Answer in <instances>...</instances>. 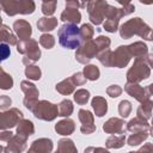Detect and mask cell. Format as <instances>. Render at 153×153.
Here are the masks:
<instances>
[{"mask_svg":"<svg viewBox=\"0 0 153 153\" xmlns=\"http://www.w3.org/2000/svg\"><path fill=\"white\" fill-rule=\"evenodd\" d=\"M30 152H51L53 151V141L50 139H38L35 140L31 145V147L29 148Z\"/></svg>","mask_w":153,"mask_h":153,"instance_id":"cell-17","label":"cell"},{"mask_svg":"<svg viewBox=\"0 0 153 153\" xmlns=\"http://www.w3.org/2000/svg\"><path fill=\"white\" fill-rule=\"evenodd\" d=\"M151 75L149 65L147 63L146 56L136 57L134 60L133 66L127 72V81L128 82H140Z\"/></svg>","mask_w":153,"mask_h":153,"instance_id":"cell-4","label":"cell"},{"mask_svg":"<svg viewBox=\"0 0 153 153\" xmlns=\"http://www.w3.org/2000/svg\"><path fill=\"white\" fill-rule=\"evenodd\" d=\"M124 90L129 96H131L134 99H136L140 103L143 102L145 99L149 98V94L147 93L146 88L140 86L139 82H127L124 86Z\"/></svg>","mask_w":153,"mask_h":153,"instance_id":"cell-11","label":"cell"},{"mask_svg":"<svg viewBox=\"0 0 153 153\" xmlns=\"http://www.w3.org/2000/svg\"><path fill=\"white\" fill-rule=\"evenodd\" d=\"M80 130H81L82 134H91V133H93L96 130V126L94 124H91V126H81Z\"/></svg>","mask_w":153,"mask_h":153,"instance_id":"cell-48","label":"cell"},{"mask_svg":"<svg viewBox=\"0 0 153 153\" xmlns=\"http://www.w3.org/2000/svg\"><path fill=\"white\" fill-rule=\"evenodd\" d=\"M20 88H22V91L25 94V97H24V105H25V108L29 109V110H32L33 106L38 102V94L39 93H38L37 87L32 82L24 80V81L20 82Z\"/></svg>","mask_w":153,"mask_h":153,"instance_id":"cell-9","label":"cell"},{"mask_svg":"<svg viewBox=\"0 0 153 153\" xmlns=\"http://www.w3.org/2000/svg\"><path fill=\"white\" fill-rule=\"evenodd\" d=\"M74 87H75V85H74V82L72 81L71 78L62 80L61 82H59V84L55 86L56 91H57L59 93H61V94H65V96L73 93V92H74Z\"/></svg>","mask_w":153,"mask_h":153,"instance_id":"cell-26","label":"cell"},{"mask_svg":"<svg viewBox=\"0 0 153 153\" xmlns=\"http://www.w3.org/2000/svg\"><path fill=\"white\" fill-rule=\"evenodd\" d=\"M90 1H92V0H80V4H81V8H85Z\"/></svg>","mask_w":153,"mask_h":153,"instance_id":"cell-53","label":"cell"},{"mask_svg":"<svg viewBox=\"0 0 153 153\" xmlns=\"http://www.w3.org/2000/svg\"><path fill=\"white\" fill-rule=\"evenodd\" d=\"M118 22L120 20H116V19H106L103 23V27L108 32H116L118 30Z\"/></svg>","mask_w":153,"mask_h":153,"instance_id":"cell-42","label":"cell"},{"mask_svg":"<svg viewBox=\"0 0 153 153\" xmlns=\"http://www.w3.org/2000/svg\"><path fill=\"white\" fill-rule=\"evenodd\" d=\"M131 59L128 45H120L115 51L111 53V67L123 68L128 65Z\"/></svg>","mask_w":153,"mask_h":153,"instance_id":"cell-10","label":"cell"},{"mask_svg":"<svg viewBox=\"0 0 153 153\" xmlns=\"http://www.w3.org/2000/svg\"><path fill=\"white\" fill-rule=\"evenodd\" d=\"M140 152H145V151H151V152H153V143H146L143 147H141L140 149H139Z\"/></svg>","mask_w":153,"mask_h":153,"instance_id":"cell-49","label":"cell"},{"mask_svg":"<svg viewBox=\"0 0 153 153\" xmlns=\"http://www.w3.org/2000/svg\"><path fill=\"white\" fill-rule=\"evenodd\" d=\"M129 48V51L131 54V56H134L135 59L136 57H142V56H146L147 53H148V47L146 45V43L143 42H134L131 44L128 45Z\"/></svg>","mask_w":153,"mask_h":153,"instance_id":"cell-20","label":"cell"},{"mask_svg":"<svg viewBox=\"0 0 153 153\" xmlns=\"http://www.w3.org/2000/svg\"><path fill=\"white\" fill-rule=\"evenodd\" d=\"M57 36H59V43L66 49H78L82 43L80 36V29L76 26V24H72V23L63 24L59 29Z\"/></svg>","mask_w":153,"mask_h":153,"instance_id":"cell-1","label":"cell"},{"mask_svg":"<svg viewBox=\"0 0 153 153\" xmlns=\"http://www.w3.org/2000/svg\"><path fill=\"white\" fill-rule=\"evenodd\" d=\"M13 30H14L17 37L19 38V41L29 39L30 36H31V33H32L31 25H30L26 20H23V19L16 20V22L13 23Z\"/></svg>","mask_w":153,"mask_h":153,"instance_id":"cell-12","label":"cell"},{"mask_svg":"<svg viewBox=\"0 0 153 153\" xmlns=\"http://www.w3.org/2000/svg\"><path fill=\"white\" fill-rule=\"evenodd\" d=\"M17 51L23 54V63L29 66L31 63H35L41 57V50L38 48V43L35 39H24L19 41L17 43Z\"/></svg>","mask_w":153,"mask_h":153,"instance_id":"cell-3","label":"cell"},{"mask_svg":"<svg viewBox=\"0 0 153 153\" xmlns=\"http://www.w3.org/2000/svg\"><path fill=\"white\" fill-rule=\"evenodd\" d=\"M106 93H108V96H110L111 98H116V97L121 96V93H122V87L118 86V85H110V86L106 88Z\"/></svg>","mask_w":153,"mask_h":153,"instance_id":"cell-44","label":"cell"},{"mask_svg":"<svg viewBox=\"0 0 153 153\" xmlns=\"http://www.w3.org/2000/svg\"><path fill=\"white\" fill-rule=\"evenodd\" d=\"M71 79H72V81L74 82V85L75 86H81V85H84L85 82H86V76L84 75V73H81V72H76V73H74L72 76H71Z\"/></svg>","mask_w":153,"mask_h":153,"instance_id":"cell-43","label":"cell"},{"mask_svg":"<svg viewBox=\"0 0 153 153\" xmlns=\"http://www.w3.org/2000/svg\"><path fill=\"white\" fill-rule=\"evenodd\" d=\"M146 91H147V93H148L149 96H153V84L148 85L147 88H146Z\"/></svg>","mask_w":153,"mask_h":153,"instance_id":"cell-51","label":"cell"},{"mask_svg":"<svg viewBox=\"0 0 153 153\" xmlns=\"http://www.w3.org/2000/svg\"><path fill=\"white\" fill-rule=\"evenodd\" d=\"M57 26V19L54 17H43L37 22V27L42 32H48Z\"/></svg>","mask_w":153,"mask_h":153,"instance_id":"cell-19","label":"cell"},{"mask_svg":"<svg viewBox=\"0 0 153 153\" xmlns=\"http://www.w3.org/2000/svg\"><path fill=\"white\" fill-rule=\"evenodd\" d=\"M124 141H126V136L124 135L112 134L106 140V147L108 148H121L124 145Z\"/></svg>","mask_w":153,"mask_h":153,"instance_id":"cell-28","label":"cell"},{"mask_svg":"<svg viewBox=\"0 0 153 153\" xmlns=\"http://www.w3.org/2000/svg\"><path fill=\"white\" fill-rule=\"evenodd\" d=\"M75 129V124H74V121L71 120V118H65L60 122L56 123L55 126V130L57 131V134L60 135H71Z\"/></svg>","mask_w":153,"mask_h":153,"instance_id":"cell-18","label":"cell"},{"mask_svg":"<svg viewBox=\"0 0 153 153\" xmlns=\"http://www.w3.org/2000/svg\"><path fill=\"white\" fill-rule=\"evenodd\" d=\"M35 8H36V5H35L33 0H17V7H16L17 14L18 13L31 14V13H33Z\"/></svg>","mask_w":153,"mask_h":153,"instance_id":"cell-23","label":"cell"},{"mask_svg":"<svg viewBox=\"0 0 153 153\" xmlns=\"http://www.w3.org/2000/svg\"><path fill=\"white\" fill-rule=\"evenodd\" d=\"M94 30L91 24H82L80 27V36H81V42H87L93 38Z\"/></svg>","mask_w":153,"mask_h":153,"instance_id":"cell-32","label":"cell"},{"mask_svg":"<svg viewBox=\"0 0 153 153\" xmlns=\"http://www.w3.org/2000/svg\"><path fill=\"white\" fill-rule=\"evenodd\" d=\"M24 73H25V76L27 79H30V80H39L41 79V74H42L41 69L37 66H35V65L26 66Z\"/></svg>","mask_w":153,"mask_h":153,"instance_id":"cell-33","label":"cell"},{"mask_svg":"<svg viewBox=\"0 0 153 153\" xmlns=\"http://www.w3.org/2000/svg\"><path fill=\"white\" fill-rule=\"evenodd\" d=\"M26 139L22 135H16L12 136V139L8 141V145L6 147V152H13V153H18L25 149L26 147Z\"/></svg>","mask_w":153,"mask_h":153,"instance_id":"cell-14","label":"cell"},{"mask_svg":"<svg viewBox=\"0 0 153 153\" xmlns=\"http://www.w3.org/2000/svg\"><path fill=\"white\" fill-rule=\"evenodd\" d=\"M59 152H76V147L74 146L71 139H61L57 146Z\"/></svg>","mask_w":153,"mask_h":153,"instance_id":"cell-34","label":"cell"},{"mask_svg":"<svg viewBox=\"0 0 153 153\" xmlns=\"http://www.w3.org/2000/svg\"><path fill=\"white\" fill-rule=\"evenodd\" d=\"M60 19L62 22H67V23H72V24H79L81 20V14L78 11V8L66 6L65 11L61 13Z\"/></svg>","mask_w":153,"mask_h":153,"instance_id":"cell-15","label":"cell"},{"mask_svg":"<svg viewBox=\"0 0 153 153\" xmlns=\"http://www.w3.org/2000/svg\"><path fill=\"white\" fill-rule=\"evenodd\" d=\"M84 75L86 76L87 80H91V81H94V80H98L99 75H100V72L98 69L97 66L94 65H86L84 67Z\"/></svg>","mask_w":153,"mask_h":153,"instance_id":"cell-27","label":"cell"},{"mask_svg":"<svg viewBox=\"0 0 153 153\" xmlns=\"http://www.w3.org/2000/svg\"><path fill=\"white\" fill-rule=\"evenodd\" d=\"M33 133H35V127H33V123L31 121L23 118L18 123V127H17V134L18 135H22L24 137H29Z\"/></svg>","mask_w":153,"mask_h":153,"instance_id":"cell-22","label":"cell"},{"mask_svg":"<svg viewBox=\"0 0 153 153\" xmlns=\"http://www.w3.org/2000/svg\"><path fill=\"white\" fill-rule=\"evenodd\" d=\"M78 114H79V120H80V122L82 123V126H91V124H94V123H93L94 118H93V115H92L91 111L85 110V109H80Z\"/></svg>","mask_w":153,"mask_h":153,"instance_id":"cell-36","label":"cell"},{"mask_svg":"<svg viewBox=\"0 0 153 153\" xmlns=\"http://www.w3.org/2000/svg\"><path fill=\"white\" fill-rule=\"evenodd\" d=\"M149 41H153V31H152L151 35H149Z\"/></svg>","mask_w":153,"mask_h":153,"instance_id":"cell-56","label":"cell"},{"mask_svg":"<svg viewBox=\"0 0 153 153\" xmlns=\"http://www.w3.org/2000/svg\"><path fill=\"white\" fill-rule=\"evenodd\" d=\"M149 129V124L147 122V120L141 118L139 116H136L135 118L130 120L127 123V130L131 131V133H136V131H147Z\"/></svg>","mask_w":153,"mask_h":153,"instance_id":"cell-16","label":"cell"},{"mask_svg":"<svg viewBox=\"0 0 153 153\" xmlns=\"http://www.w3.org/2000/svg\"><path fill=\"white\" fill-rule=\"evenodd\" d=\"M98 54H99V49L97 47V43H96L94 39H91V41L81 43V45L76 49L75 59H76L78 62H80L82 65H86L90 60L96 57Z\"/></svg>","mask_w":153,"mask_h":153,"instance_id":"cell-7","label":"cell"},{"mask_svg":"<svg viewBox=\"0 0 153 153\" xmlns=\"http://www.w3.org/2000/svg\"><path fill=\"white\" fill-rule=\"evenodd\" d=\"M13 86V79L12 76L5 72L4 68L0 69V87L2 90H10Z\"/></svg>","mask_w":153,"mask_h":153,"instance_id":"cell-31","label":"cell"},{"mask_svg":"<svg viewBox=\"0 0 153 153\" xmlns=\"http://www.w3.org/2000/svg\"><path fill=\"white\" fill-rule=\"evenodd\" d=\"M0 37H1V41L4 43H7L10 45H17L18 41H17V36L14 33L11 32V30L8 29L7 25L2 24L1 26V33H0Z\"/></svg>","mask_w":153,"mask_h":153,"instance_id":"cell-25","label":"cell"},{"mask_svg":"<svg viewBox=\"0 0 153 153\" xmlns=\"http://www.w3.org/2000/svg\"><path fill=\"white\" fill-rule=\"evenodd\" d=\"M139 1L143 5H152L153 4V0H139Z\"/></svg>","mask_w":153,"mask_h":153,"instance_id":"cell-54","label":"cell"},{"mask_svg":"<svg viewBox=\"0 0 153 153\" xmlns=\"http://www.w3.org/2000/svg\"><path fill=\"white\" fill-rule=\"evenodd\" d=\"M118 4H121L122 6H127V5H129L130 4V1L131 0H116Z\"/></svg>","mask_w":153,"mask_h":153,"instance_id":"cell-52","label":"cell"},{"mask_svg":"<svg viewBox=\"0 0 153 153\" xmlns=\"http://www.w3.org/2000/svg\"><path fill=\"white\" fill-rule=\"evenodd\" d=\"M91 105L98 117L104 116L108 111V103H106L105 98H103V97H94L91 102Z\"/></svg>","mask_w":153,"mask_h":153,"instance_id":"cell-21","label":"cell"},{"mask_svg":"<svg viewBox=\"0 0 153 153\" xmlns=\"http://www.w3.org/2000/svg\"><path fill=\"white\" fill-rule=\"evenodd\" d=\"M109 4L105 0H92L87 4L86 10L90 17V20L94 25H100L105 19V13Z\"/></svg>","mask_w":153,"mask_h":153,"instance_id":"cell-6","label":"cell"},{"mask_svg":"<svg viewBox=\"0 0 153 153\" xmlns=\"http://www.w3.org/2000/svg\"><path fill=\"white\" fill-rule=\"evenodd\" d=\"M0 50H1V61H5L8 56H10V54H11V50H10V44H7V43H1V45H0Z\"/></svg>","mask_w":153,"mask_h":153,"instance_id":"cell-45","label":"cell"},{"mask_svg":"<svg viewBox=\"0 0 153 153\" xmlns=\"http://www.w3.org/2000/svg\"><path fill=\"white\" fill-rule=\"evenodd\" d=\"M31 111L35 117L43 121H53L59 116V106L48 100H38Z\"/></svg>","mask_w":153,"mask_h":153,"instance_id":"cell-5","label":"cell"},{"mask_svg":"<svg viewBox=\"0 0 153 153\" xmlns=\"http://www.w3.org/2000/svg\"><path fill=\"white\" fill-rule=\"evenodd\" d=\"M151 135L153 136V118H152V127H151Z\"/></svg>","mask_w":153,"mask_h":153,"instance_id":"cell-55","label":"cell"},{"mask_svg":"<svg viewBox=\"0 0 153 153\" xmlns=\"http://www.w3.org/2000/svg\"><path fill=\"white\" fill-rule=\"evenodd\" d=\"M103 130L108 134H122L124 130V121L117 117L109 118L104 123Z\"/></svg>","mask_w":153,"mask_h":153,"instance_id":"cell-13","label":"cell"},{"mask_svg":"<svg viewBox=\"0 0 153 153\" xmlns=\"http://www.w3.org/2000/svg\"><path fill=\"white\" fill-rule=\"evenodd\" d=\"M147 136H148L147 131H136V133H133V135H130L128 137L127 142L129 146H137V145L142 143L147 139Z\"/></svg>","mask_w":153,"mask_h":153,"instance_id":"cell-30","label":"cell"},{"mask_svg":"<svg viewBox=\"0 0 153 153\" xmlns=\"http://www.w3.org/2000/svg\"><path fill=\"white\" fill-rule=\"evenodd\" d=\"M111 50L110 49H105L103 51H100L97 55V59L99 60V62L102 65H104L105 67H111Z\"/></svg>","mask_w":153,"mask_h":153,"instance_id":"cell-37","label":"cell"},{"mask_svg":"<svg viewBox=\"0 0 153 153\" xmlns=\"http://www.w3.org/2000/svg\"><path fill=\"white\" fill-rule=\"evenodd\" d=\"M12 133L10 131V130H7V129H5V130H2L1 131V134H0V140L1 141H4V142H8L11 139H12Z\"/></svg>","mask_w":153,"mask_h":153,"instance_id":"cell-47","label":"cell"},{"mask_svg":"<svg viewBox=\"0 0 153 153\" xmlns=\"http://www.w3.org/2000/svg\"><path fill=\"white\" fill-rule=\"evenodd\" d=\"M118 112L122 117H128L131 112V103L129 100H121L118 104Z\"/></svg>","mask_w":153,"mask_h":153,"instance_id":"cell-39","label":"cell"},{"mask_svg":"<svg viewBox=\"0 0 153 153\" xmlns=\"http://www.w3.org/2000/svg\"><path fill=\"white\" fill-rule=\"evenodd\" d=\"M91 151H102V152H106L105 148H93V147H90V148H86V149H85V153H86V152H91Z\"/></svg>","mask_w":153,"mask_h":153,"instance_id":"cell-50","label":"cell"},{"mask_svg":"<svg viewBox=\"0 0 153 153\" xmlns=\"http://www.w3.org/2000/svg\"><path fill=\"white\" fill-rule=\"evenodd\" d=\"M56 10V1H43L42 2V12L45 16H53Z\"/></svg>","mask_w":153,"mask_h":153,"instance_id":"cell-40","label":"cell"},{"mask_svg":"<svg viewBox=\"0 0 153 153\" xmlns=\"http://www.w3.org/2000/svg\"><path fill=\"white\" fill-rule=\"evenodd\" d=\"M73 112V103L69 99H63L59 104V116L68 117Z\"/></svg>","mask_w":153,"mask_h":153,"instance_id":"cell-29","label":"cell"},{"mask_svg":"<svg viewBox=\"0 0 153 153\" xmlns=\"http://www.w3.org/2000/svg\"><path fill=\"white\" fill-rule=\"evenodd\" d=\"M151 32V27L139 17L129 19L128 22L123 23L120 27V35L122 38H130L131 36L137 35L145 39H149Z\"/></svg>","mask_w":153,"mask_h":153,"instance_id":"cell-2","label":"cell"},{"mask_svg":"<svg viewBox=\"0 0 153 153\" xmlns=\"http://www.w3.org/2000/svg\"><path fill=\"white\" fill-rule=\"evenodd\" d=\"M11 104H12V100H11L10 97H7V96H1L0 97V109H1V111H5L6 109H8Z\"/></svg>","mask_w":153,"mask_h":153,"instance_id":"cell-46","label":"cell"},{"mask_svg":"<svg viewBox=\"0 0 153 153\" xmlns=\"http://www.w3.org/2000/svg\"><path fill=\"white\" fill-rule=\"evenodd\" d=\"M39 44L45 49H51L55 45V38L49 33H43L39 37Z\"/></svg>","mask_w":153,"mask_h":153,"instance_id":"cell-38","label":"cell"},{"mask_svg":"<svg viewBox=\"0 0 153 153\" xmlns=\"http://www.w3.org/2000/svg\"><path fill=\"white\" fill-rule=\"evenodd\" d=\"M88 98H90V92L87 90H85V88H80V90H76L74 92V100L79 105L86 104Z\"/></svg>","mask_w":153,"mask_h":153,"instance_id":"cell-35","label":"cell"},{"mask_svg":"<svg viewBox=\"0 0 153 153\" xmlns=\"http://www.w3.org/2000/svg\"><path fill=\"white\" fill-rule=\"evenodd\" d=\"M23 120V112L17 108H11L0 114V128L1 130L10 129L17 126Z\"/></svg>","mask_w":153,"mask_h":153,"instance_id":"cell-8","label":"cell"},{"mask_svg":"<svg viewBox=\"0 0 153 153\" xmlns=\"http://www.w3.org/2000/svg\"><path fill=\"white\" fill-rule=\"evenodd\" d=\"M94 41H96V43H97V47H98V49H99V53L103 51V50H105V49H109V47H110V44H111L110 38L106 37V36H98Z\"/></svg>","mask_w":153,"mask_h":153,"instance_id":"cell-41","label":"cell"},{"mask_svg":"<svg viewBox=\"0 0 153 153\" xmlns=\"http://www.w3.org/2000/svg\"><path fill=\"white\" fill-rule=\"evenodd\" d=\"M152 109H153V102L149 98H147L143 102H141V105L137 108L136 115L139 117H141V118L148 120L152 116Z\"/></svg>","mask_w":153,"mask_h":153,"instance_id":"cell-24","label":"cell"}]
</instances>
